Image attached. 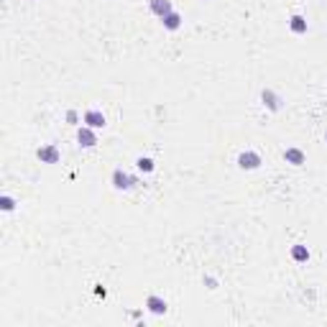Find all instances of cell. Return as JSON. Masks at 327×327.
Instances as JSON below:
<instances>
[{"label": "cell", "mask_w": 327, "mask_h": 327, "mask_svg": "<svg viewBox=\"0 0 327 327\" xmlns=\"http://www.w3.org/2000/svg\"><path fill=\"white\" fill-rule=\"evenodd\" d=\"M261 97H264V102H266V105H268L271 110H279V108H281V100H279L276 95H273L271 89H264V95H261Z\"/></svg>", "instance_id": "7c38bea8"}, {"label": "cell", "mask_w": 327, "mask_h": 327, "mask_svg": "<svg viewBox=\"0 0 327 327\" xmlns=\"http://www.w3.org/2000/svg\"><path fill=\"white\" fill-rule=\"evenodd\" d=\"M85 123L89 128H105V115H102L100 110H87L85 113Z\"/></svg>", "instance_id": "5b68a950"}, {"label": "cell", "mask_w": 327, "mask_h": 327, "mask_svg": "<svg viewBox=\"0 0 327 327\" xmlns=\"http://www.w3.org/2000/svg\"><path fill=\"white\" fill-rule=\"evenodd\" d=\"M284 159H286V164L302 166V164H304V151H299V149H286V151H284Z\"/></svg>", "instance_id": "52a82bcc"}, {"label": "cell", "mask_w": 327, "mask_h": 327, "mask_svg": "<svg viewBox=\"0 0 327 327\" xmlns=\"http://www.w3.org/2000/svg\"><path fill=\"white\" fill-rule=\"evenodd\" d=\"M238 166L240 169H248V172H251V169H258L261 166V156L256 151H243L238 156Z\"/></svg>", "instance_id": "7a4b0ae2"}, {"label": "cell", "mask_w": 327, "mask_h": 327, "mask_svg": "<svg viewBox=\"0 0 327 327\" xmlns=\"http://www.w3.org/2000/svg\"><path fill=\"white\" fill-rule=\"evenodd\" d=\"M0 207H3V210H5V212H10V210H13V207H16V202H13L10 197H0Z\"/></svg>", "instance_id": "5bb4252c"}, {"label": "cell", "mask_w": 327, "mask_h": 327, "mask_svg": "<svg viewBox=\"0 0 327 327\" xmlns=\"http://www.w3.org/2000/svg\"><path fill=\"white\" fill-rule=\"evenodd\" d=\"M292 258L297 261V264H304V261L309 258V251H307V245H294V248H292Z\"/></svg>", "instance_id": "8fae6325"}, {"label": "cell", "mask_w": 327, "mask_h": 327, "mask_svg": "<svg viewBox=\"0 0 327 327\" xmlns=\"http://www.w3.org/2000/svg\"><path fill=\"white\" fill-rule=\"evenodd\" d=\"M289 26H292L294 33H307V18L304 16H292Z\"/></svg>", "instance_id": "30bf717a"}, {"label": "cell", "mask_w": 327, "mask_h": 327, "mask_svg": "<svg viewBox=\"0 0 327 327\" xmlns=\"http://www.w3.org/2000/svg\"><path fill=\"white\" fill-rule=\"evenodd\" d=\"M133 184H136V179L130 174H125L123 169H115V172H113V187L115 189H130Z\"/></svg>", "instance_id": "6da1fadb"}, {"label": "cell", "mask_w": 327, "mask_h": 327, "mask_svg": "<svg viewBox=\"0 0 327 327\" xmlns=\"http://www.w3.org/2000/svg\"><path fill=\"white\" fill-rule=\"evenodd\" d=\"M36 156L41 159V164H59V149L57 146H41L36 151Z\"/></svg>", "instance_id": "3957f363"}, {"label": "cell", "mask_w": 327, "mask_h": 327, "mask_svg": "<svg viewBox=\"0 0 327 327\" xmlns=\"http://www.w3.org/2000/svg\"><path fill=\"white\" fill-rule=\"evenodd\" d=\"M325 141H327V133H325Z\"/></svg>", "instance_id": "2e32d148"}, {"label": "cell", "mask_w": 327, "mask_h": 327, "mask_svg": "<svg viewBox=\"0 0 327 327\" xmlns=\"http://www.w3.org/2000/svg\"><path fill=\"white\" fill-rule=\"evenodd\" d=\"M161 21H164V29H169V31H177L179 26H181V16H179V13H174V10L166 13Z\"/></svg>", "instance_id": "9c48e42d"}, {"label": "cell", "mask_w": 327, "mask_h": 327, "mask_svg": "<svg viewBox=\"0 0 327 327\" xmlns=\"http://www.w3.org/2000/svg\"><path fill=\"white\" fill-rule=\"evenodd\" d=\"M136 166L141 169V172H146V174H151V172H153V161H151V159H146V156H141V159L136 161Z\"/></svg>", "instance_id": "4fadbf2b"}, {"label": "cell", "mask_w": 327, "mask_h": 327, "mask_svg": "<svg viewBox=\"0 0 327 327\" xmlns=\"http://www.w3.org/2000/svg\"><path fill=\"white\" fill-rule=\"evenodd\" d=\"M151 10L156 13V16H166V13H172V0H151Z\"/></svg>", "instance_id": "ba28073f"}, {"label": "cell", "mask_w": 327, "mask_h": 327, "mask_svg": "<svg viewBox=\"0 0 327 327\" xmlns=\"http://www.w3.org/2000/svg\"><path fill=\"white\" fill-rule=\"evenodd\" d=\"M67 120H69V123H77V113H74V110L67 113Z\"/></svg>", "instance_id": "9a60e30c"}, {"label": "cell", "mask_w": 327, "mask_h": 327, "mask_svg": "<svg viewBox=\"0 0 327 327\" xmlns=\"http://www.w3.org/2000/svg\"><path fill=\"white\" fill-rule=\"evenodd\" d=\"M146 307H149V312H153V315H164V312L169 309L164 299H161V297H153V294L146 299Z\"/></svg>", "instance_id": "8992f818"}, {"label": "cell", "mask_w": 327, "mask_h": 327, "mask_svg": "<svg viewBox=\"0 0 327 327\" xmlns=\"http://www.w3.org/2000/svg\"><path fill=\"white\" fill-rule=\"evenodd\" d=\"M77 141H80V146H85V149H92L95 143H97V136L92 133V128H80V133H77Z\"/></svg>", "instance_id": "277c9868"}]
</instances>
